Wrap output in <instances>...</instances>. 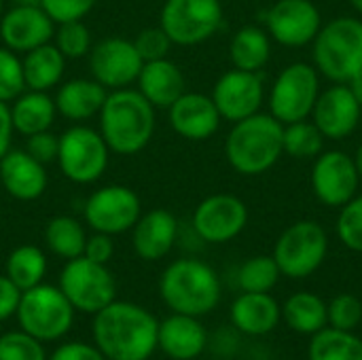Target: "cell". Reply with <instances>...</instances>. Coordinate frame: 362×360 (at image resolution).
<instances>
[{"instance_id":"cell-45","label":"cell","mask_w":362,"mask_h":360,"mask_svg":"<svg viewBox=\"0 0 362 360\" xmlns=\"http://www.w3.org/2000/svg\"><path fill=\"white\" fill-rule=\"evenodd\" d=\"M115 255V242H112V236H106V233H98L93 231V236H87V242H85V252L83 257H87L89 261L93 263H102L106 265Z\"/></svg>"},{"instance_id":"cell-8","label":"cell","mask_w":362,"mask_h":360,"mask_svg":"<svg viewBox=\"0 0 362 360\" xmlns=\"http://www.w3.org/2000/svg\"><path fill=\"white\" fill-rule=\"evenodd\" d=\"M329 252V236L316 221H299L286 227L276 240L272 257L282 276L301 280L320 269Z\"/></svg>"},{"instance_id":"cell-15","label":"cell","mask_w":362,"mask_h":360,"mask_svg":"<svg viewBox=\"0 0 362 360\" xmlns=\"http://www.w3.org/2000/svg\"><path fill=\"white\" fill-rule=\"evenodd\" d=\"M361 174L354 157L344 151H322L312 168V191L329 208L346 206L358 191Z\"/></svg>"},{"instance_id":"cell-13","label":"cell","mask_w":362,"mask_h":360,"mask_svg":"<svg viewBox=\"0 0 362 360\" xmlns=\"http://www.w3.org/2000/svg\"><path fill=\"white\" fill-rule=\"evenodd\" d=\"M91 76L108 91L132 87L142 70V57L136 51L134 40L121 36H108L95 42L89 51Z\"/></svg>"},{"instance_id":"cell-38","label":"cell","mask_w":362,"mask_h":360,"mask_svg":"<svg viewBox=\"0 0 362 360\" xmlns=\"http://www.w3.org/2000/svg\"><path fill=\"white\" fill-rule=\"evenodd\" d=\"M0 360H49L40 339L25 331H11L0 335Z\"/></svg>"},{"instance_id":"cell-11","label":"cell","mask_w":362,"mask_h":360,"mask_svg":"<svg viewBox=\"0 0 362 360\" xmlns=\"http://www.w3.org/2000/svg\"><path fill=\"white\" fill-rule=\"evenodd\" d=\"M320 95V76L312 64L295 62L286 66L274 81L269 93V115L282 125L312 117L314 104Z\"/></svg>"},{"instance_id":"cell-33","label":"cell","mask_w":362,"mask_h":360,"mask_svg":"<svg viewBox=\"0 0 362 360\" xmlns=\"http://www.w3.org/2000/svg\"><path fill=\"white\" fill-rule=\"evenodd\" d=\"M6 278L23 293L28 289H34L42 284V278L47 274V257L38 246L23 244L11 250L6 259Z\"/></svg>"},{"instance_id":"cell-23","label":"cell","mask_w":362,"mask_h":360,"mask_svg":"<svg viewBox=\"0 0 362 360\" xmlns=\"http://www.w3.org/2000/svg\"><path fill=\"white\" fill-rule=\"evenodd\" d=\"M208 346V331L199 318L174 314L159 323L157 350L172 360H195Z\"/></svg>"},{"instance_id":"cell-25","label":"cell","mask_w":362,"mask_h":360,"mask_svg":"<svg viewBox=\"0 0 362 360\" xmlns=\"http://www.w3.org/2000/svg\"><path fill=\"white\" fill-rule=\"evenodd\" d=\"M280 318L282 308L272 293H242L231 303V323L248 337L269 335L280 325Z\"/></svg>"},{"instance_id":"cell-16","label":"cell","mask_w":362,"mask_h":360,"mask_svg":"<svg viewBox=\"0 0 362 360\" xmlns=\"http://www.w3.org/2000/svg\"><path fill=\"white\" fill-rule=\"evenodd\" d=\"M322 28V17L312 0H278L265 13L269 38L284 47L310 45Z\"/></svg>"},{"instance_id":"cell-49","label":"cell","mask_w":362,"mask_h":360,"mask_svg":"<svg viewBox=\"0 0 362 360\" xmlns=\"http://www.w3.org/2000/svg\"><path fill=\"white\" fill-rule=\"evenodd\" d=\"M354 163H356V170H358V174H361V178H362V142L358 144V149H356V155H354Z\"/></svg>"},{"instance_id":"cell-47","label":"cell","mask_w":362,"mask_h":360,"mask_svg":"<svg viewBox=\"0 0 362 360\" xmlns=\"http://www.w3.org/2000/svg\"><path fill=\"white\" fill-rule=\"evenodd\" d=\"M13 121H11V110L6 102H0V159L11 151V140H13Z\"/></svg>"},{"instance_id":"cell-36","label":"cell","mask_w":362,"mask_h":360,"mask_svg":"<svg viewBox=\"0 0 362 360\" xmlns=\"http://www.w3.org/2000/svg\"><path fill=\"white\" fill-rule=\"evenodd\" d=\"M53 45L62 51V55L66 59H81L87 57L93 42H91V32L89 28L83 23V19L78 21H66V23H57V30L53 34Z\"/></svg>"},{"instance_id":"cell-41","label":"cell","mask_w":362,"mask_h":360,"mask_svg":"<svg viewBox=\"0 0 362 360\" xmlns=\"http://www.w3.org/2000/svg\"><path fill=\"white\" fill-rule=\"evenodd\" d=\"M136 51L140 53L142 62H155V59H163L170 55L172 49V40L165 34V30L161 25L157 28H144L138 32V36L134 38Z\"/></svg>"},{"instance_id":"cell-26","label":"cell","mask_w":362,"mask_h":360,"mask_svg":"<svg viewBox=\"0 0 362 360\" xmlns=\"http://www.w3.org/2000/svg\"><path fill=\"white\" fill-rule=\"evenodd\" d=\"M106 95L108 89L91 76V79H70L66 83H59L53 100H55L57 115H62L72 123H83L100 115Z\"/></svg>"},{"instance_id":"cell-21","label":"cell","mask_w":362,"mask_h":360,"mask_svg":"<svg viewBox=\"0 0 362 360\" xmlns=\"http://www.w3.org/2000/svg\"><path fill=\"white\" fill-rule=\"evenodd\" d=\"M49 185L47 166L36 161L25 149H11L0 159V187L19 202L38 199Z\"/></svg>"},{"instance_id":"cell-46","label":"cell","mask_w":362,"mask_h":360,"mask_svg":"<svg viewBox=\"0 0 362 360\" xmlns=\"http://www.w3.org/2000/svg\"><path fill=\"white\" fill-rule=\"evenodd\" d=\"M21 301V291L4 276H0V323H6L17 314Z\"/></svg>"},{"instance_id":"cell-20","label":"cell","mask_w":362,"mask_h":360,"mask_svg":"<svg viewBox=\"0 0 362 360\" xmlns=\"http://www.w3.org/2000/svg\"><path fill=\"white\" fill-rule=\"evenodd\" d=\"M170 125L172 129L191 142H202L212 138L221 127V112L210 95L185 91L170 108Z\"/></svg>"},{"instance_id":"cell-43","label":"cell","mask_w":362,"mask_h":360,"mask_svg":"<svg viewBox=\"0 0 362 360\" xmlns=\"http://www.w3.org/2000/svg\"><path fill=\"white\" fill-rule=\"evenodd\" d=\"M36 161H40L42 166L57 161V153H59V136H55L51 129L47 132H38L25 138V146H23Z\"/></svg>"},{"instance_id":"cell-44","label":"cell","mask_w":362,"mask_h":360,"mask_svg":"<svg viewBox=\"0 0 362 360\" xmlns=\"http://www.w3.org/2000/svg\"><path fill=\"white\" fill-rule=\"evenodd\" d=\"M49 360H106V356L98 350L95 344L85 342H68L53 350Z\"/></svg>"},{"instance_id":"cell-34","label":"cell","mask_w":362,"mask_h":360,"mask_svg":"<svg viewBox=\"0 0 362 360\" xmlns=\"http://www.w3.org/2000/svg\"><path fill=\"white\" fill-rule=\"evenodd\" d=\"M325 140L327 138L320 134V129L314 125V121L303 119V121L284 125L282 149L286 155H291L295 159H314L322 153Z\"/></svg>"},{"instance_id":"cell-31","label":"cell","mask_w":362,"mask_h":360,"mask_svg":"<svg viewBox=\"0 0 362 360\" xmlns=\"http://www.w3.org/2000/svg\"><path fill=\"white\" fill-rule=\"evenodd\" d=\"M308 360H362V337L354 331L325 327L310 337Z\"/></svg>"},{"instance_id":"cell-24","label":"cell","mask_w":362,"mask_h":360,"mask_svg":"<svg viewBox=\"0 0 362 360\" xmlns=\"http://www.w3.org/2000/svg\"><path fill=\"white\" fill-rule=\"evenodd\" d=\"M136 85H138V91L153 104L155 110L157 108L168 110L187 91L185 74L180 66L172 62L170 57L144 62Z\"/></svg>"},{"instance_id":"cell-40","label":"cell","mask_w":362,"mask_h":360,"mask_svg":"<svg viewBox=\"0 0 362 360\" xmlns=\"http://www.w3.org/2000/svg\"><path fill=\"white\" fill-rule=\"evenodd\" d=\"M337 238L354 252H362V195H354L346 206L339 208Z\"/></svg>"},{"instance_id":"cell-52","label":"cell","mask_w":362,"mask_h":360,"mask_svg":"<svg viewBox=\"0 0 362 360\" xmlns=\"http://www.w3.org/2000/svg\"><path fill=\"white\" fill-rule=\"evenodd\" d=\"M2 13H4V0H0V17H2Z\"/></svg>"},{"instance_id":"cell-28","label":"cell","mask_w":362,"mask_h":360,"mask_svg":"<svg viewBox=\"0 0 362 360\" xmlns=\"http://www.w3.org/2000/svg\"><path fill=\"white\" fill-rule=\"evenodd\" d=\"M66 57L53 42H45L28 53H23V79L25 89L34 91H49L57 87L64 79L66 70Z\"/></svg>"},{"instance_id":"cell-22","label":"cell","mask_w":362,"mask_h":360,"mask_svg":"<svg viewBox=\"0 0 362 360\" xmlns=\"http://www.w3.org/2000/svg\"><path fill=\"white\" fill-rule=\"evenodd\" d=\"M178 240V221L170 210L155 208L136 221L132 227V246L142 261H161L170 255Z\"/></svg>"},{"instance_id":"cell-42","label":"cell","mask_w":362,"mask_h":360,"mask_svg":"<svg viewBox=\"0 0 362 360\" xmlns=\"http://www.w3.org/2000/svg\"><path fill=\"white\" fill-rule=\"evenodd\" d=\"M40 6L57 25L66 21L85 19L95 6V0H40Z\"/></svg>"},{"instance_id":"cell-14","label":"cell","mask_w":362,"mask_h":360,"mask_svg":"<svg viewBox=\"0 0 362 360\" xmlns=\"http://www.w3.org/2000/svg\"><path fill=\"white\" fill-rule=\"evenodd\" d=\"M191 223L204 242L227 244L246 229L248 208L238 195L214 193L197 204Z\"/></svg>"},{"instance_id":"cell-50","label":"cell","mask_w":362,"mask_h":360,"mask_svg":"<svg viewBox=\"0 0 362 360\" xmlns=\"http://www.w3.org/2000/svg\"><path fill=\"white\" fill-rule=\"evenodd\" d=\"M15 4H40V0H13Z\"/></svg>"},{"instance_id":"cell-29","label":"cell","mask_w":362,"mask_h":360,"mask_svg":"<svg viewBox=\"0 0 362 360\" xmlns=\"http://www.w3.org/2000/svg\"><path fill=\"white\" fill-rule=\"evenodd\" d=\"M229 57L233 68L261 72L272 57V38L267 30L259 25L240 28L229 42Z\"/></svg>"},{"instance_id":"cell-10","label":"cell","mask_w":362,"mask_h":360,"mask_svg":"<svg viewBox=\"0 0 362 360\" xmlns=\"http://www.w3.org/2000/svg\"><path fill=\"white\" fill-rule=\"evenodd\" d=\"M159 25L180 47H195L210 40L223 25L221 0H165Z\"/></svg>"},{"instance_id":"cell-1","label":"cell","mask_w":362,"mask_h":360,"mask_svg":"<svg viewBox=\"0 0 362 360\" xmlns=\"http://www.w3.org/2000/svg\"><path fill=\"white\" fill-rule=\"evenodd\" d=\"M159 320L142 306L115 299L93 314V344L106 360H148L157 350Z\"/></svg>"},{"instance_id":"cell-18","label":"cell","mask_w":362,"mask_h":360,"mask_svg":"<svg viewBox=\"0 0 362 360\" xmlns=\"http://www.w3.org/2000/svg\"><path fill=\"white\" fill-rule=\"evenodd\" d=\"M53 34L55 23L40 4H13L0 17L2 45L15 53H28L51 42Z\"/></svg>"},{"instance_id":"cell-51","label":"cell","mask_w":362,"mask_h":360,"mask_svg":"<svg viewBox=\"0 0 362 360\" xmlns=\"http://www.w3.org/2000/svg\"><path fill=\"white\" fill-rule=\"evenodd\" d=\"M350 4H352L358 13H362V0H350Z\"/></svg>"},{"instance_id":"cell-35","label":"cell","mask_w":362,"mask_h":360,"mask_svg":"<svg viewBox=\"0 0 362 360\" xmlns=\"http://www.w3.org/2000/svg\"><path fill=\"white\" fill-rule=\"evenodd\" d=\"M282 272L272 255H259L242 263L238 269V284L242 293H272Z\"/></svg>"},{"instance_id":"cell-37","label":"cell","mask_w":362,"mask_h":360,"mask_svg":"<svg viewBox=\"0 0 362 360\" xmlns=\"http://www.w3.org/2000/svg\"><path fill=\"white\" fill-rule=\"evenodd\" d=\"M23 91H25V79H23L21 57L2 45L0 47V102L11 104Z\"/></svg>"},{"instance_id":"cell-2","label":"cell","mask_w":362,"mask_h":360,"mask_svg":"<svg viewBox=\"0 0 362 360\" xmlns=\"http://www.w3.org/2000/svg\"><path fill=\"white\" fill-rule=\"evenodd\" d=\"M100 134L110 153L136 155L153 140L157 119L153 104L132 87L112 89L100 110Z\"/></svg>"},{"instance_id":"cell-3","label":"cell","mask_w":362,"mask_h":360,"mask_svg":"<svg viewBox=\"0 0 362 360\" xmlns=\"http://www.w3.org/2000/svg\"><path fill=\"white\" fill-rule=\"evenodd\" d=\"M282 134L284 125L274 115L255 112L235 121L225 140L229 166L242 176H261L269 172L284 155Z\"/></svg>"},{"instance_id":"cell-7","label":"cell","mask_w":362,"mask_h":360,"mask_svg":"<svg viewBox=\"0 0 362 360\" xmlns=\"http://www.w3.org/2000/svg\"><path fill=\"white\" fill-rule=\"evenodd\" d=\"M108 161L110 149L100 129L74 123L64 134H59V153L55 163L70 182L91 185L100 180L108 168Z\"/></svg>"},{"instance_id":"cell-4","label":"cell","mask_w":362,"mask_h":360,"mask_svg":"<svg viewBox=\"0 0 362 360\" xmlns=\"http://www.w3.org/2000/svg\"><path fill=\"white\" fill-rule=\"evenodd\" d=\"M159 295L174 314L202 318L221 301V280L212 265L199 259H176L159 278Z\"/></svg>"},{"instance_id":"cell-48","label":"cell","mask_w":362,"mask_h":360,"mask_svg":"<svg viewBox=\"0 0 362 360\" xmlns=\"http://www.w3.org/2000/svg\"><path fill=\"white\" fill-rule=\"evenodd\" d=\"M346 85L350 87V91L354 93V98L358 100V104L362 106V70L356 74V76H354V79H352V81H350V83H346Z\"/></svg>"},{"instance_id":"cell-30","label":"cell","mask_w":362,"mask_h":360,"mask_svg":"<svg viewBox=\"0 0 362 360\" xmlns=\"http://www.w3.org/2000/svg\"><path fill=\"white\" fill-rule=\"evenodd\" d=\"M282 318L299 335L312 337L329 325L327 320V301L310 291L293 293L282 306Z\"/></svg>"},{"instance_id":"cell-6","label":"cell","mask_w":362,"mask_h":360,"mask_svg":"<svg viewBox=\"0 0 362 360\" xmlns=\"http://www.w3.org/2000/svg\"><path fill=\"white\" fill-rule=\"evenodd\" d=\"M74 314L76 310L59 286L38 284L21 293V301L15 316L21 331L45 344L62 339L72 329Z\"/></svg>"},{"instance_id":"cell-9","label":"cell","mask_w":362,"mask_h":360,"mask_svg":"<svg viewBox=\"0 0 362 360\" xmlns=\"http://www.w3.org/2000/svg\"><path fill=\"white\" fill-rule=\"evenodd\" d=\"M57 286L76 312L91 316L117 299V280L112 272L102 263L89 261L87 257L66 261Z\"/></svg>"},{"instance_id":"cell-27","label":"cell","mask_w":362,"mask_h":360,"mask_svg":"<svg viewBox=\"0 0 362 360\" xmlns=\"http://www.w3.org/2000/svg\"><path fill=\"white\" fill-rule=\"evenodd\" d=\"M8 110H11L13 129L23 138L51 129L57 117L55 100L49 95V91H34V89H25L19 98H15L8 104Z\"/></svg>"},{"instance_id":"cell-32","label":"cell","mask_w":362,"mask_h":360,"mask_svg":"<svg viewBox=\"0 0 362 360\" xmlns=\"http://www.w3.org/2000/svg\"><path fill=\"white\" fill-rule=\"evenodd\" d=\"M85 242H87L85 227L74 216H68V214L53 216L45 227L47 248L64 261L83 257Z\"/></svg>"},{"instance_id":"cell-5","label":"cell","mask_w":362,"mask_h":360,"mask_svg":"<svg viewBox=\"0 0 362 360\" xmlns=\"http://www.w3.org/2000/svg\"><path fill=\"white\" fill-rule=\"evenodd\" d=\"M314 68L331 83H350L362 70V21L335 17L312 40Z\"/></svg>"},{"instance_id":"cell-39","label":"cell","mask_w":362,"mask_h":360,"mask_svg":"<svg viewBox=\"0 0 362 360\" xmlns=\"http://www.w3.org/2000/svg\"><path fill=\"white\" fill-rule=\"evenodd\" d=\"M327 327L356 331L362 325V301L352 293H341L327 303Z\"/></svg>"},{"instance_id":"cell-19","label":"cell","mask_w":362,"mask_h":360,"mask_svg":"<svg viewBox=\"0 0 362 360\" xmlns=\"http://www.w3.org/2000/svg\"><path fill=\"white\" fill-rule=\"evenodd\" d=\"M362 106L346 83H333V87L320 91L312 121L325 138L344 140L358 127Z\"/></svg>"},{"instance_id":"cell-12","label":"cell","mask_w":362,"mask_h":360,"mask_svg":"<svg viewBox=\"0 0 362 360\" xmlns=\"http://www.w3.org/2000/svg\"><path fill=\"white\" fill-rule=\"evenodd\" d=\"M142 214V202L138 193L125 185H106L95 189L83 208L85 223L106 236H119L132 231Z\"/></svg>"},{"instance_id":"cell-17","label":"cell","mask_w":362,"mask_h":360,"mask_svg":"<svg viewBox=\"0 0 362 360\" xmlns=\"http://www.w3.org/2000/svg\"><path fill=\"white\" fill-rule=\"evenodd\" d=\"M210 98L216 104L225 121H231V123L242 121L259 112L263 98H265L263 79L259 72H248V70H238V68L227 70L214 83Z\"/></svg>"}]
</instances>
